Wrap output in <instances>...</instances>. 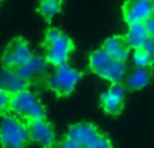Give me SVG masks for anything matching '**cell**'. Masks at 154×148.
I'll return each instance as SVG.
<instances>
[{
  "label": "cell",
  "instance_id": "cell-1",
  "mask_svg": "<svg viewBox=\"0 0 154 148\" xmlns=\"http://www.w3.org/2000/svg\"><path fill=\"white\" fill-rule=\"evenodd\" d=\"M29 140V125L15 116L3 119L0 124V144L3 148H24Z\"/></svg>",
  "mask_w": 154,
  "mask_h": 148
},
{
  "label": "cell",
  "instance_id": "cell-2",
  "mask_svg": "<svg viewBox=\"0 0 154 148\" xmlns=\"http://www.w3.org/2000/svg\"><path fill=\"white\" fill-rule=\"evenodd\" d=\"M10 109L18 116L27 119L30 121L34 120H45L46 112L43 105L39 102L34 93L29 90H23L11 96Z\"/></svg>",
  "mask_w": 154,
  "mask_h": 148
},
{
  "label": "cell",
  "instance_id": "cell-3",
  "mask_svg": "<svg viewBox=\"0 0 154 148\" xmlns=\"http://www.w3.org/2000/svg\"><path fill=\"white\" fill-rule=\"evenodd\" d=\"M81 79V73L68 64L58 66L49 78V86L60 96H68L75 90L76 85Z\"/></svg>",
  "mask_w": 154,
  "mask_h": 148
},
{
  "label": "cell",
  "instance_id": "cell-4",
  "mask_svg": "<svg viewBox=\"0 0 154 148\" xmlns=\"http://www.w3.org/2000/svg\"><path fill=\"white\" fill-rule=\"evenodd\" d=\"M123 16L128 26L135 23H145L154 16V1H127L123 7Z\"/></svg>",
  "mask_w": 154,
  "mask_h": 148
},
{
  "label": "cell",
  "instance_id": "cell-5",
  "mask_svg": "<svg viewBox=\"0 0 154 148\" xmlns=\"http://www.w3.org/2000/svg\"><path fill=\"white\" fill-rule=\"evenodd\" d=\"M48 50H46V61L48 64L54 65V66H62L66 64L70 53L73 50V43L68 37L62 35L56 42L49 43Z\"/></svg>",
  "mask_w": 154,
  "mask_h": 148
},
{
  "label": "cell",
  "instance_id": "cell-6",
  "mask_svg": "<svg viewBox=\"0 0 154 148\" xmlns=\"http://www.w3.org/2000/svg\"><path fill=\"white\" fill-rule=\"evenodd\" d=\"M32 57L31 50H30L29 45L22 39H15L14 42L10 43V46L7 47L4 55H3V64L5 66L10 67H19L20 65H23L24 62H27Z\"/></svg>",
  "mask_w": 154,
  "mask_h": 148
},
{
  "label": "cell",
  "instance_id": "cell-7",
  "mask_svg": "<svg viewBox=\"0 0 154 148\" xmlns=\"http://www.w3.org/2000/svg\"><path fill=\"white\" fill-rule=\"evenodd\" d=\"M29 135L34 143L48 148L54 144L53 127L46 120H34L29 124Z\"/></svg>",
  "mask_w": 154,
  "mask_h": 148
},
{
  "label": "cell",
  "instance_id": "cell-8",
  "mask_svg": "<svg viewBox=\"0 0 154 148\" xmlns=\"http://www.w3.org/2000/svg\"><path fill=\"white\" fill-rule=\"evenodd\" d=\"M99 132L95 125L89 123H80V124L72 125L68 131V139L77 143L82 148H87L99 138Z\"/></svg>",
  "mask_w": 154,
  "mask_h": 148
},
{
  "label": "cell",
  "instance_id": "cell-9",
  "mask_svg": "<svg viewBox=\"0 0 154 148\" xmlns=\"http://www.w3.org/2000/svg\"><path fill=\"white\" fill-rule=\"evenodd\" d=\"M125 87L120 84H114L101 96V105L109 114H118L123 108L125 101Z\"/></svg>",
  "mask_w": 154,
  "mask_h": 148
},
{
  "label": "cell",
  "instance_id": "cell-10",
  "mask_svg": "<svg viewBox=\"0 0 154 148\" xmlns=\"http://www.w3.org/2000/svg\"><path fill=\"white\" fill-rule=\"evenodd\" d=\"M46 70H48V61L42 57L32 55L27 62H24L23 65L16 67L15 72L23 81L29 82L35 77L43 75L46 73Z\"/></svg>",
  "mask_w": 154,
  "mask_h": 148
},
{
  "label": "cell",
  "instance_id": "cell-11",
  "mask_svg": "<svg viewBox=\"0 0 154 148\" xmlns=\"http://www.w3.org/2000/svg\"><path fill=\"white\" fill-rule=\"evenodd\" d=\"M26 81L20 78L16 74L15 70L3 69L0 70V92H4L7 94H16L19 92L26 90Z\"/></svg>",
  "mask_w": 154,
  "mask_h": 148
},
{
  "label": "cell",
  "instance_id": "cell-12",
  "mask_svg": "<svg viewBox=\"0 0 154 148\" xmlns=\"http://www.w3.org/2000/svg\"><path fill=\"white\" fill-rule=\"evenodd\" d=\"M128 45L125 38L122 37H112L104 42L103 50L111 57L112 59L118 62L125 64V61L128 58Z\"/></svg>",
  "mask_w": 154,
  "mask_h": 148
},
{
  "label": "cell",
  "instance_id": "cell-13",
  "mask_svg": "<svg viewBox=\"0 0 154 148\" xmlns=\"http://www.w3.org/2000/svg\"><path fill=\"white\" fill-rule=\"evenodd\" d=\"M149 38V34L146 31L145 23H135L128 26V31L126 34V42H127L128 47H133L135 50L142 49L145 45V42Z\"/></svg>",
  "mask_w": 154,
  "mask_h": 148
},
{
  "label": "cell",
  "instance_id": "cell-14",
  "mask_svg": "<svg viewBox=\"0 0 154 148\" xmlns=\"http://www.w3.org/2000/svg\"><path fill=\"white\" fill-rule=\"evenodd\" d=\"M125 73H126V65L122 64V62L115 61V59H111L104 66V69L101 72H99V75L114 82V84H119V81L123 78Z\"/></svg>",
  "mask_w": 154,
  "mask_h": 148
},
{
  "label": "cell",
  "instance_id": "cell-15",
  "mask_svg": "<svg viewBox=\"0 0 154 148\" xmlns=\"http://www.w3.org/2000/svg\"><path fill=\"white\" fill-rule=\"evenodd\" d=\"M150 81V73L146 69H135L128 78V87L133 90L142 89Z\"/></svg>",
  "mask_w": 154,
  "mask_h": 148
},
{
  "label": "cell",
  "instance_id": "cell-16",
  "mask_svg": "<svg viewBox=\"0 0 154 148\" xmlns=\"http://www.w3.org/2000/svg\"><path fill=\"white\" fill-rule=\"evenodd\" d=\"M111 59L112 58L103 50V49L96 50L95 53H92L91 54V57H89V67L96 74H99V72H101V70L104 69V66H106Z\"/></svg>",
  "mask_w": 154,
  "mask_h": 148
},
{
  "label": "cell",
  "instance_id": "cell-17",
  "mask_svg": "<svg viewBox=\"0 0 154 148\" xmlns=\"http://www.w3.org/2000/svg\"><path fill=\"white\" fill-rule=\"evenodd\" d=\"M39 11L43 15V18H46L48 20H50L53 16H56L57 13L61 11V3L56 1V0H48V1L41 3Z\"/></svg>",
  "mask_w": 154,
  "mask_h": 148
},
{
  "label": "cell",
  "instance_id": "cell-18",
  "mask_svg": "<svg viewBox=\"0 0 154 148\" xmlns=\"http://www.w3.org/2000/svg\"><path fill=\"white\" fill-rule=\"evenodd\" d=\"M133 62L138 69H146L150 64H152V58L149 57V54L143 50V49H138L134 51V57H133Z\"/></svg>",
  "mask_w": 154,
  "mask_h": 148
},
{
  "label": "cell",
  "instance_id": "cell-19",
  "mask_svg": "<svg viewBox=\"0 0 154 148\" xmlns=\"http://www.w3.org/2000/svg\"><path fill=\"white\" fill-rule=\"evenodd\" d=\"M87 148H112V147H111V143H109L108 139L100 135L92 144H91V146H88Z\"/></svg>",
  "mask_w": 154,
  "mask_h": 148
},
{
  "label": "cell",
  "instance_id": "cell-20",
  "mask_svg": "<svg viewBox=\"0 0 154 148\" xmlns=\"http://www.w3.org/2000/svg\"><path fill=\"white\" fill-rule=\"evenodd\" d=\"M62 35H64V34H62V32L60 31V30H57V28H51V30H49L48 34H46V45L56 42V40H57V39H60V38H61Z\"/></svg>",
  "mask_w": 154,
  "mask_h": 148
},
{
  "label": "cell",
  "instance_id": "cell-21",
  "mask_svg": "<svg viewBox=\"0 0 154 148\" xmlns=\"http://www.w3.org/2000/svg\"><path fill=\"white\" fill-rule=\"evenodd\" d=\"M10 102H11V96L4 92H0V113L10 108Z\"/></svg>",
  "mask_w": 154,
  "mask_h": 148
},
{
  "label": "cell",
  "instance_id": "cell-22",
  "mask_svg": "<svg viewBox=\"0 0 154 148\" xmlns=\"http://www.w3.org/2000/svg\"><path fill=\"white\" fill-rule=\"evenodd\" d=\"M143 49L145 51H146L147 54H149V57L152 58V61L154 62V38H147V40L145 42V45H143Z\"/></svg>",
  "mask_w": 154,
  "mask_h": 148
},
{
  "label": "cell",
  "instance_id": "cell-23",
  "mask_svg": "<svg viewBox=\"0 0 154 148\" xmlns=\"http://www.w3.org/2000/svg\"><path fill=\"white\" fill-rule=\"evenodd\" d=\"M56 148H82V147L79 146L77 143H75V141H72V140H69V139H66L65 141L60 143Z\"/></svg>",
  "mask_w": 154,
  "mask_h": 148
},
{
  "label": "cell",
  "instance_id": "cell-24",
  "mask_svg": "<svg viewBox=\"0 0 154 148\" xmlns=\"http://www.w3.org/2000/svg\"><path fill=\"white\" fill-rule=\"evenodd\" d=\"M145 27H146V31L149 34V37L154 38V16L150 18L147 22H145Z\"/></svg>",
  "mask_w": 154,
  "mask_h": 148
}]
</instances>
